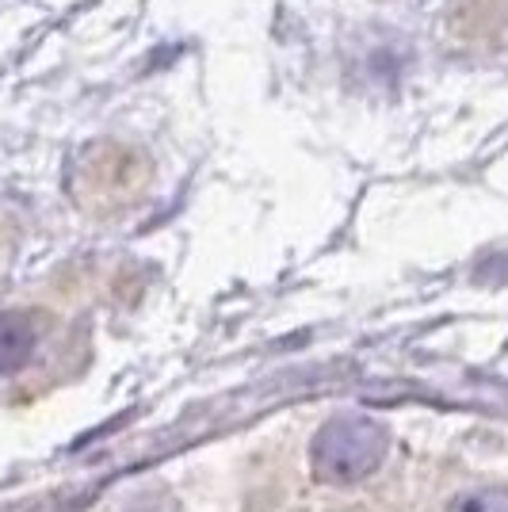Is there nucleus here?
<instances>
[{"mask_svg":"<svg viewBox=\"0 0 508 512\" xmlns=\"http://www.w3.org/2000/svg\"><path fill=\"white\" fill-rule=\"evenodd\" d=\"M390 451V436L379 421L367 417H337L318 432L314 440V470L325 482H363L382 467Z\"/></svg>","mask_w":508,"mask_h":512,"instance_id":"nucleus-1","label":"nucleus"},{"mask_svg":"<svg viewBox=\"0 0 508 512\" xmlns=\"http://www.w3.org/2000/svg\"><path fill=\"white\" fill-rule=\"evenodd\" d=\"M39 344V325L31 314H4L0 318V375H12L31 363Z\"/></svg>","mask_w":508,"mask_h":512,"instance_id":"nucleus-2","label":"nucleus"},{"mask_svg":"<svg viewBox=\"0 0 508 512\" xmlns=\"http://www.w3.org/2000/svg\"><path fill=\"white\" fill-rule=\"evenodd\" d=\"M451 512H508V490H478L463 493Z\"/></svg>","mask_w":508,"mask_h":512,"instance_id":"nucleus-3","label":"nucleus"}]
</instances>
